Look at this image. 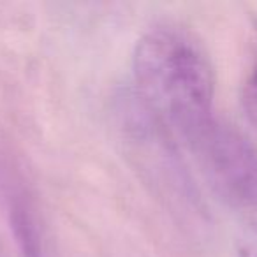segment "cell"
<instances>
[{"label": "cell", "instance_id": "cell-5", "mask_svg": "<svg viewBox=\"0 0 257 257\" xmlns=\"http://www.w3.org/2000/svg\"><path fill=\"white\" fill-rule=\"evenodd\" d=\"M238 257H257V218H252L238 241Z\"/></svg>", "mask_w": 257, "mask_h": 257}, {"label": "cell", "instance_id": "cell-2", "mask_svg": "<svg viewBox=\"0 0 257 257\" xmlns=\"http://www.w3.org/2000/svg\"><path fill=\"white\" fill-rule=\"evenodd\" d=\"M189 148L211 189L225 203L257 218V148L217 120Z\"/></svg>", "mask_w": 257, "mask_h": 257}, {"label": "cell", "instance_id": "cell-4", "mask_svg": "<svg viewBox=\"0 0 257 257\" xmlns=\"http://www.w3.org/2000/svg\"><path fill=\"white\" fill-rule=\"evenodd\" d=\"M243 106H245L246 116L250 118L253 125L257 127V62L250 71L248 78L245 81L243 88Z\"/></svg>", "mask_w": 257, "mask_h": 257}, {"label": "cell", "instance_id": "cell-3", "mask_svg": "<svg viewBox=\"0 0 257 257\" xmlns=\"http://www.w3.org/2000/svg\"><path fill=\"white\" fill-rule=\"evenodd\" d=\"M9 224L23 257H48L36 208L22 190L13 192L9 197Z\"/></svg>", "mask_w": 257, "mask_h": 257}, {"label": "cell", "instance_id": "cell-1", "mask_svg": "<svg viewBox=\"0 0 257 257\" xmlns=\"http://www.w3.org/2000/svg\"><path fill=\"white\" fill-rule=\"evenodd\" d=\"M138 95L169 136L189 147L215 121V71L189 30L159 25L140 37L133 55Z\"/></svg>", "mask_w": 257, "mask_h": 257}]
</instances>
